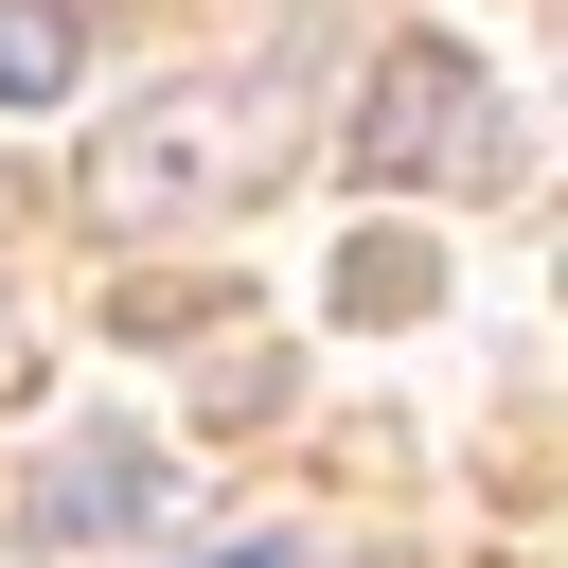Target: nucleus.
I'll use <instances>...</instances> for the list:
<instances>
[{
    "label": "nucleus",
    "instance_id": "obj_1",
    "mask_svg": "<svg viewBox=\"0 0 568 568\" xmlns=\"http://www.w3.org/2000/svg\"><path fill=\"white\" fill-rule=\"evenodd\" d=\"M479 160H497V89L462 53H390L355 106V178H479Z\"/></svg>",
    "mask_w": 568,
    "mask_h": 568
},
{
    "label": "nucleus",
    "instance_id": "obj_3",
    "mask_svg": "<svg viewBox=\"0 0 568 568\" xmlns=\"http://www.w3.org/2000/svg\"><path fill=\"white\" fill-rule=\"evenodd\" d=\"M426 284H444V266H426L408 231H355V248H337V320H408Z\"/></svg>",
    "mask_w": 568,
    "mask_h": 568
},
{
    "label": "nucleus",
    "instance_id": "obj_2",
    "mask_svg": "<svg viewBox=\"0 0 568 568\" xmlns=\"http://www.w3.org/2000/svg\"><path fill=\"white\" fill-rule=\"evenodd\" d=\"M160 515V462L142 444H71L36 497H18V550H89V532H142Z\"/></svg>",
    "mask_w": 568,
    "mask_h": 568
},
{
    "label": "nucleus",
    "instance_id": "obj_4",
    "mask_svg": "<svg viewBox=\"0 0 568 568\" xmlns=\"http://www.w3.org/2000/svg\"><path fill=\"white\" fill-rule=\"evenodd\" d=\"M36 89H71V18L53 0H0V106H36Z\"/></svg>",
    "mask_w": 568,
    "mask_h": 568
}]
</instances>
